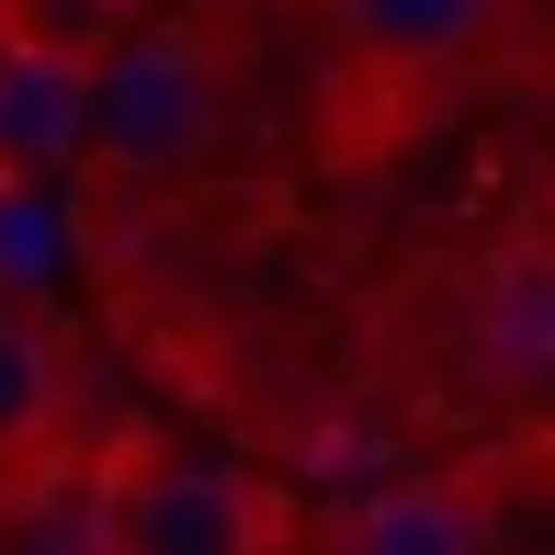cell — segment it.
<instances>
[{"instance_id": "4", "label": "cell", "mask_w": 555, "mask_h": 555, "mask_svg": "<svg viewBox=\"0 0 555 555\" xmlns=\"http://www.w3.org/2000/svg\"><path fill=\"white\" fill-rule=\"evenodd\" d=\"M80 159H91V68L0 46V205H12V193H46Z\"/></svg>"}, {"instance_id": "1", "label": "cell", "mask_w": 555, "mask_h": 555, "mask_svg": "<svg viewBox=\"0 0 555 555\" xmlns=\"http://www.w3.org/2000/svg\"><path fill=\"white\" fill-rule=\"evenodd\" d=\"M216 57L193 23H137V35L114 46L103 68H91V159L114 170V182H170V170H193L216 147Z\"/></svg>"}, {"instance_id": "6", "label": "cell", "mask_w": 555, "mask_h": 555, "mask_svg": "<svg viewBox=\"0 0 555 555\" xmlns=\"http://www.w3.org/2000/svg\"><path fill=\"white\" fill-rule=\"evenodd\" d=\"M488 12L499 0H330L340 35L374 46V57H397V68H431V57H453V46H476Z\"/></svg>"}, {"instance_id": "7", "label": "cell", "mask_w": 555, "mask_h": 555, "mask_svg": "<svg viewBox=\"0 0 555 555\" xmlns=\"http://www.w3.org/2000/svg\"><path fill=\"white\" fill-rule=\"evenodd\" d=\"M125 35H137V0H0V46L57 68H103Z\"/></svg>"}, {"instance_id": "5", "label": "cell", "mask_w": 555, "mask_h": 555, "mask_svg": "<svg viewBox=\"0 0 555 555\" xmlns=\"http://www.w3.org/2000/svg\"><path fill=\"white\" fill-rule=\"evenodd\" d=\"M340 555H488V521L453 488H374V499H351Z\"/></svg>"}, {"instance_id": "3", "label": "cell", "mask_w": 555, "mask_h": 555, "mask_svg": "<svg viewBox=\"0 0 555 555\" xmlns=\"http://www.w3.org/2000/svg\"><path fill=\"white\" fill-rule=\"evenodd\" d=\"M57 442H68V351L35 307L0 295V511L46 488Z\"/></svg>"}, {"instance_id": "2", "label": "cell", "mask_w": 555, "mask_h": 555, "mask_svg": "<svg viewBox=\"0 0 555 555\" xmlns=\"http://www.w3.org/2000/svg\"><path fill=\"white\" fill-rule=\"evenodd\" d=\"M103 555H261V499L227 465H125L103 488Z\"/></svg>"}, {"instance_id": "8", "label": "cell", "mask_w": 555, "mask_h": 555, "mask_svg": "<svg viewBox=\"0 0 555 555\" xmlns=\"http://www.w3.org/2000/svg\"><path fill=\"white\" fill-rule=\"evenodd\" d=\"M488 340L521 374H555V261H511L488 284Z\"/></svg>"}]
</instances>
